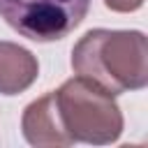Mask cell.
<instances>
[{
  "label": "cell",
  "instance_id": "cell-3",
  "mask_svg": "<svg viewBox=\"0 0 148 148\" xmlns=\"http://www.w3.org/2000/svg\"><path fill=\"white\" fill-rule=\"evenodd\" d=\"M90 0H0V16L32 42L67 37L88 14Z\"/></svg>",
  "mask_w": 148,
  "mask_h": 148
},
{
  "label": "cell",
  "instance_id": "cell-4",
  "mask_svg": "<svg viewBox=\"0 0 148 148\" xmlns=\"http://www.w3.org/2000/svg\"><path fill=\"white\" fill-rule=\"evenodd\" d=\"M23 136L30 146L37 148H53V146H72L74 141L62 127V120L56 109L53 92L30 102L21 118Z\"/></svg>",
  "mask_w": 148,
  "mask_h": 148
},
{
  "label": "cell",
  "instance_id": "cell-2",
  "mask_svg": "<svg viewBox=\"0 0 148 148\" xmlns=\"http://www.w3.org/2000/svg\"><path fill=\"white\" fill-rule=\"evenodd\" d=\"M53 99L62 127L74 143L106 146L120 139L125 125L120 106L97 83L76 74L53 90Z\"/></svg>",
  "mask_w": 148,
  "mask_h": 148
},
{
  "label": "cell",
  "instance_id": "cell-6",
  "mask_svg": "<svg viewBox=\"0 0 148 148\" xmlns=\"http://www.w3.org/2000/svg\"><path fill=\"white\" fill-rule=\"evenodd\" d=\"M104 5L111 9V12H120V14H127V12H136L143 0H104Z\"/></svg>",
  "mask_w": 148,
  "mask_h": 148
},
{
  "label": "cell",
  "instance_id": "cell-5",
  "mask_svg": "<svg viewBox=\"0 0 148 148\" xmlns=\"http://www.w3.org/2000/svg\"><path fill=\"white\" fill-rule=\"evenodd\" d=\"M39 74L37 58L14 44V42H0V92L2 95H18L28 90Z\"/></svg>",
  "mask_w": 148,
  "mask_h": 148
},
{
  "label": "cell",
  "instance_id": "cell-1",
  "mask_svg": "<svg viewBox=\"0 0 148 148\" xmlns=\"http://www.w3.org/2000/svg\"><path fill=\"white\" fill-rule=\"evenodd\" d=\"M72 67L113 97L148 86V46L141 30L86 32L72 49Z\"/></svg>",
  "mask_w": 148,
  "mask_h": 148
}]
</instances>
